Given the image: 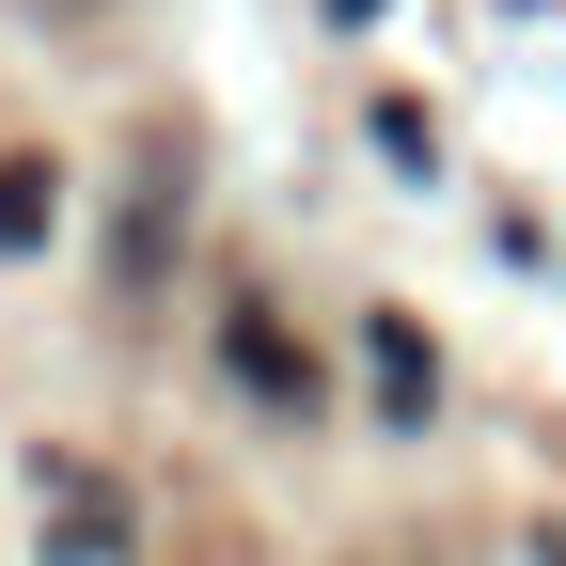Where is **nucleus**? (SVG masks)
I'll use <instances>...</instances> for the list:
<instances>
[{
    "instance_id": "6",
    "label": "nucleus",
    "mask_w": 566,
    "mask_h": 566,
    "mask_svg": "<svg viewBox=\"0 0 566 566\" xmlns=\"http://www.w3.org/2000/svg\"><path fill=\"white\" fill-rule=\"evenodd\" d=\"M331 17H378V0H331Z\"/></svg>"
},
{
    "instance_id": "2",
    "label": "nucleus",
    "mask_w": 566,
    "mask_h": 566,
    "mask_svg": "<svg viewBox=\"0 0 566 566\" xmlns=\"http://www.w3.org/2000/svg\"><path fill=\"white\" fill-rule=\"evenodd\" d=\"M363 363H378V409H394V424L441 409V363H424V331H409V315H378V331H363Z\"/></svg>"
},
{
    "instance_id": "4",
    "label": "nucleus",
    "mask_w": 566,
    "mask_h": 566,
    "mask_svg": "<svg viewBox=\"0 0 566 566\" xmlns=\"http://www.w3.org/2000/svg\"><path fill=\"white\" fill-rule=\"evenodd\" d=\"M378 158H394V174H424V158H441V126H424L409 95H378Z\"/></svg>"
},
{
    "instance_id": "3",
    "label": "nucleus",
    "mask_w": 566,
    "mask_h": 566,
    "mask_svg": "<svg viewBox=\"0 0 566 566\" xmlns=\"http://www.w3.org/2000/svg\"><path fill=\"white\" fill-rule=\"evenodd\" d=\"M48 488H63V504H48V566H95L111 551V488L95 472H48Z\"/></svg>"
},
{
    "instance_id": "5",
    "label": "nucleus",
    "mask_w": 566,
    "mask_h": 566,
    "mask_svg": "<svg viewBox=\"0 0 566 566\" xmlns=\"http://www.w3.org/2000/svg\"><path fill=\"white\" fill-rule=\"evenodd\" d=\"M48 237V174H0V252H32Z\"/></svg>"
},
{
    "instance_id": "1",
    "label": "nucleus",
    "mask_w": 566,
    "mask_h": 566,
    "mask_svg": "<svg viewBox=\"0 0 566 566\" xmlns=\"http://www.w3.org/2000/svg\"><path fill=\"white\" fill-rule=\"evenodd\" d=\"M221 363H237V394H268V409H315V363L283 346V315H268V300H237V315H221Z\"/></svg>"
}]
</instances>
